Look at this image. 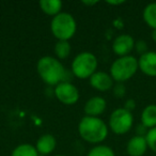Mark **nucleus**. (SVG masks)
I'll use <instances>...</instances> for the list:
<instances>
[{
  "mask_svg": "<svg viewBox=\"0 0 156 156\" xmlns=\"http://www.w3.org/2000/svg\"><path fill=\"white\" fill-rule=\"evenodd\" d=\"M37 71L41 79L49 87H56L64 79L66 69L57 58L44 56L37 63Z\"/></svg>",
  "mask_w": 156,
  "mask_h": 156,
  "instance_id": "1",
  "label": "nucleus"
},
{
  "mask_svg": "<svg viewBox=\"0 0 156 156\" xmlns=\"http://www.w3.org/2000/svg\"><path fill=\"white\" fill-rule=\"evenodd\" d=\"M78 133L85 141L98 144L108 136V126L100 118L85 115L78 124Z\"/></svg>",
  "mask_w": 156,
  "mask_h": 156,
  "instance_id": "2",
  "label": "nucleus"
},
{
  "mask_svg": "<svg viewBox=\"0 0 156 156\" xmlns=\"http://www.w3.org/2000/svg\"><path fill=\"white\" fill-rule=\"evenodd\" d=\"M50 30L58 41H69L75 35L77 23L72 14L61 12L52 17L50 22Z\"/></svg>",
  "mask_w": 156,
  "mask_h": 156,
  "instance_id": "3",
  "label": "nucleus"
},
{
  "mask_svg": "<svg viewBox=\"0 0 156 156\" xmlns=\"http://www.w3.org/2000/svg\"><path fill=\"white\" fill-rule=\"evenodd\" d=\"M138 60L134 56L119 57L112 62L110 66V76L117 83H124L128 80L138 71Z\"/></svg>",
  "mask_w": 156,
  "mask_h": 156,
  "instance_id": "4",
  "label": "nucleus"
},
{
  "mask_svg": "<svg viewBox=\"0 0 156 156\" xmlns=\"http://www.w3.org/2000/svg\"><path fill=\"white\" fill-rule=\"evenodd\" d=\"M98 69V58L90 51L78 54L72 61L71 71L75 77L79 79L90 78Z\"/></svg>",
  "mask_w": 156,
  "mask_h": 156,
  "instance_id": "5",
  "label": "nucleus"
},
{
  "mask_svg": "<svg viewBox=\"0 0 156 156\" xmlns=\"http://www.w3.org/2000/svg\"><path fill=\"white\" fill-rule=\"evenodd\" d=\"M134 123L132 112L124 108H117L111 112L109 117V127L115 134L124 135L129 132Z\"/></svg>",
  "mask_w": 156,
  "mask_h": 156,
  "instance_id": "6",
  "label": "nucleus"
},
{
  "mask_svg": "<svg viewBox=\"0 0 156 156\" xmlns=\"http://www.w3.org/2000/svg\"><path fill=\"white\" fill-rule=\"evenodd\" d=\"M54 95L64 105H74L79 100V91L72 83L62 81L54 89Z\"/></svg>",
  "mask_w": 156,
  "mask_h": 156,
  "instance_id": "7",
  "label": "nucleus"
},
{
  "mask_svg": "<svg viewBox=\"0 0 156 156\" xmlns=\"http://www.w3.org/2000/svg\"><path fill=\"white\" fill-rule=\"evenodd\" d=\"M135 40L129 34H120L113 40L112 50L117 56H129L132 50L135 48Z\"/></svg>",
  "mask_w": 156,
  "mask_h": 156,
  "instance_id": "8",
  "label": "nucleus"
},
{
  "mask_svg": "<svg viewBox=\"0 0 156 156\" xmlns=\"http://www.w3.org/2000/svg\"><path fill=\"white\" fill-rule=\"evenodd\" d=\"M113 79L110 76V74L106 72L96 71L91 77L89 78V83L93 89L101 92H105L113 88Z\"/></svg>",
  "mask_w": 156,
  "mask_h": 156,
  "instance_id": "9",
  "label": "nucleus"
},
{
  "mask_svg": "<svg viewBox=\"0 0 156 156\" xmlns=\"http://www.w3.org/2000/svg\"><path fill=\"white\" fill-rule=\"evenodd\" d=\"M107 103L106 100L102 96H93L86 102L83 111L88 117H98L104 113L106 110Z\"/></svg>",
  "mask_w": 156,
  "mask_h": 156,
  "instance_id": "10",
  "label": "nucleus"
},
{
  "mask_svg": "<svg viewBox=\"0 0 156 156\" xmlns=\"http://www.w3.org/2000/svg\"><path fill=\"white\" fill-rule=\"evenodd\" d=\"M140 71L150 77H156V52L147 51L138 59Z\"/></svg>",
  "mask_w": 156,
  "mask_h": 156,
  "instance_id": "11",
  "label": "nucleus"
},
{
  "mask_svg": "<svg viewBox=\"0 0 156 156\" xmlns=\"http://www.w3.org/2000/svg\"><path fill=\"white\" fill-rule=\"evenodd\" d=\"M147 143L145 137L135 136L128 140L126 144V151L129 156H143L147 152Z\"/></svg>",
  "mask_w": 156,
  "mask_h": 156,
  "instance_id": "12",
  "label": "nucleus"
},
{
  "mask_svg": "<svg viewBox=\"0 0 156 156\" xmlns=\"http://www.w3.org/2000/svg\"><path fill=\"white\" fill-rule=\"evenodd\" d=\"M57 140L51 134H45L42 135L37 141L35 149L39 152V154L47 156L48 154L52 153L56 149Z\"/></svg>",
  "mask_w": 156,
  "mask_h": 156,
  "instance_id": "13",
  "label": "nucleus"
},
{
  "mask_svg": "<svg viewBox=\"0 0 156 156\" xmlns=\"http://www.w3.org/2000/svg\"><path fill=\"white\" fill-rule=\"evenodd\" d=\"M40 9L48 16H52L55 17L61 13L63 3L60 0H41L39 2Z\"/></svg>",
  "mask_w": 156,
  "mask_h": 156,
  "instance_id": "14",
  "label": "nucleus"
},
{
  "mask_svg": "<svg viewBox=\"0 0 156 156\" xmlns=\"http://www.w3.org/2000/svg\"><path fill=\"white\" fill-rule=\"evenodd\" d=\"M141 124L147 129L156 127V105H149L141 113Z\"/></svg>",
  "mask_w": 156,
  "mask_h": 156,
  "instance_id": "15",
  "label": "nucleus"
},
{
  "mask_svg": "<svg viewBox=\"0 0 156 156\" xmlns=\"http://www.w3.org/2000/svg\"><path fill=\"white\" fill-rule=\"evenodd\" d=\"M143 20L145 24L152 28L156 29V2L149 3L143 10Z\"/></svg>",
  "mask_w": 156,
  "mask_h": 156,
  "instance_id": "16",
  "label": "nucleus"
},
{
  "mask_svg": "<svg viewBox=\"0 0 156 156\" xmlns=\"http://www.w3.org/2000/svg\"><path fill=\"white\" fill-rule=\"evenodd\" d=\"M39 152L30 143H22L12 151L11 156H37Z\"/></svg>",
  "mask_w": 156,
  "mask_h": 156,
  "instance_id": "17",
  "label": "nucleus"
},
{
  "mask_svg": "<svg viewBox=\"0 0 156 156\" xmlns=\"http://www.w3.org/2000/svg\"><path fill=\"white\" fill-rule=\"evenodd\" d=\"M71 44L69 41H58L55 45V55L58 60H64L71 55Z\"/></svg>",
  "mask_w": 156,
  "mask_h": 156,
  "instance_id": "18",
  "label": "nucleus"
},
{
  "mask_svg": "<svg viewBox=\"0 0 156 156\" xmlns=\"http://www.w3.org/2000/svg\"><path fill=\"white\" fill-rule=\"evenodd\" d=\"M87 156H115L113 150L105 144H98L89 151Z\"/></svg>",
  "mask_w": 156,
  "mask_h": 156,
  "instance_id": "19",
  "label": "nucleus"
},
{
  "mask_svg": "<svg viewBox=\"0 0 156 156\" xmlns=\"http://www.w3.org/2000/svg\"><path fill=\"white\" fill-rule=\"evenodd\" d=\"M145 139H147V147H150L152 151L156 153V127L149 129Z\"/></svg>",
  "mask_w": 156,
  "mask_h": 156,
  "instance_id": "20",
  "label": "nucleus"
},
{
  "mask_svg": "<svg viewBox=\"0 0 156 156\" xmlns=\"http://www.w3.org/2000/svg\"><path fill=\"white\" fill-rule=\"evenodd\" d=\"M112 92H113V95L118 98H122L126 93V88L124 86L123 83H117L115 85H113L112 88Z\"/></svg>",
  "mask_w": 156,
  "mask_h": 156,
  "instance_id": "21",
  "label": "nucleus"
},
{
  "mask_svg": "<svg viewBox=\"0 0 156 156\" xmlns=\"http://www.w3.org/2000/svg\"><path fill=\"white\" fill-rule=\"evenodd\" d=\"M135 49H136V51L138 52L140 56H142V55L147 54L149 50H147V44L145 41H143V40H139V41H137L136 43H135Z\"/></svg>",
  "mask_w": 156,
  "mask_h": 156,
  "instance_id": "22",
  "label": "nucleus"
},
{
  "mask_svg": "<svg viewBox=\"0 0 156 156\" xmlns=\"http://www.w3.org/2000/svg\"><path fill=\"white\" fill-rule=\"evenodd\" d=\"M149 132L147 127H145L143 124H139L138 126L136 127V133H137V136H141V137H145Z\"/></svg>",
  "mask_w": 156,
  "mask_h": 156,
  "instance_id": "23",
  "label": "nucleus"
},
{
  "mask_svg": "<svg viewBox=\"0 0 156 156\" xmlns=\"http://www.w3.org/2000/svg\"><path fill=\"white\" fill-rule=\"evenodd\" d=\"M135 107H136V103H135V101H134V100H132V98H129V100H127V101L125 102V104H124V107H123V108L132 112V111L135 109Z\"/></svg>",
  "mask_w": 156,
  "mask_h": 156,
  "instance_id": "24",
  "label": "nucleus"
},
{
  "mask_svg": "<svg viewBox=\"0 0 156 156\" xmlns=\"http://www.w3.org/2000/svg\"><path fill=\"white\" fill-rule=\"evenodd\" d=\"M107 3L110 5H119L124 3V1H107Z\"/></svg>",
  "mask_w": 156,
  "mask_h": 156,
  "instance_id": "25",
  "label": "nucleus"
},
{
  "mask_svg": "<svg viewBox=\"0 0 156 156\" xmlns=\"http://www.w3.org/2000/svg\"><path fill=\"white\" fill-rule=\"evenodd\" d=\"M152 39H153L154 42H156V29H154V30L152 31Z\"/></svg>",
  "mask_w": 156,
  "mask_h": 156,
  "instance_id": "26",
  "label": "nucleus"
},
{
  "mask_svg": "<svg viewBox=\"0 0 156 156\" xmlns=\"http://www.w3.org/2000/svg\"><path fill=\"white\" fill-rule=\"evenodd\" d=\"M83 5H93L95 3H98V1H91V2H88V1H83Z\"/></svg>",
  "mask_w": 156,
  "mask_h": 156,
  "instance_id": "27",
  "label": "nucleus"
},
{
  "mask_svg": "<svg viewBox=\"0 0 156 156\" xmlns=\"http://www.w3.org/2000/svg\"><path fill=\"white\" fill-rule=\"evenodd\" d=\"M37 156H45V155H42V154H39V155H37Z\"/></svg>",
  "mask_w": 156,
  "mask_h": 156,
  "instance_id": "28",
  "label": "nucleus"
},
{
  "mask_svg": "<svg viewBox=\"0 0 156 156\" xmlns=\"http://www.w3.org/2000/svg\"><path fill=\"white\" fill-rule=\"evenodd\" d=\"M55 156H65V155H55Z\"/></svg>",
  "mask_w": 156,
  "mask_h": 156,
  "instance_id": "29",
  "label": "nucleus"
}]
</instances>
